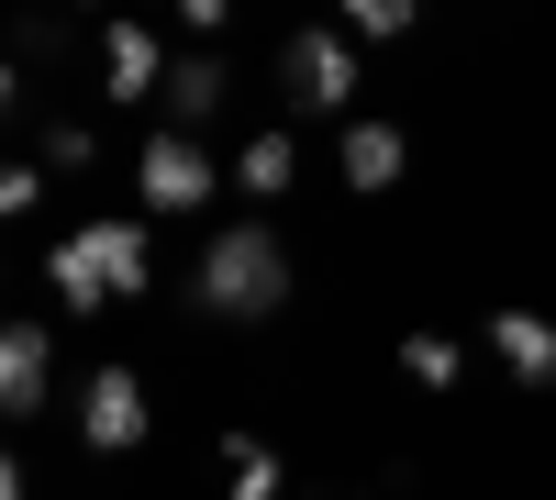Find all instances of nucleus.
Masks as SVG:
<instances>
[{
  "label": "nucleus",
  "mask_w": 556,
  "mask_h": 500,
  "mask_svg": "<svg viewBox=\"0 0 556 500\" xmlns=\"http://www.w3.org/2000/svg\"><path fill=\"white\" fill-rule=\"evenodd\" d=\"M45 201V167H0V211H34Z\"/></svg>",
  "instance_id": "nucleus-16"
},
{
  "label": "nucleus",
  "mask_w": 556,
  "mask_h": 500,
  "mask_svg": "<svg viewBox=\"0 0 556 500\" xmlns=\"http://www.w3.org/2000/svg\"><path fill=\"white\" fill-rule=\"evenodd\" d=\"M334 178H345L356 201L401 190V178H412V145H401V123H345V133H334Z\"/></svg>",
  "instance_id": "nucleus-7"
},
{
  "label": "nucleus",
  "mask_w": 556,
  "mask_h": 500,
  "mask_svg": "<svg viewBox=\"0 0 556 500\" xmlns=\"http://www.w3.org/2000/svg\"><path fill=\"white\" fill-rule=\"evenodd\" d=\"M134 178H146V211H201L235 167H212V156H201V133L156 123V133H146V156H134Z\"/></svg>",
  "instance_id": "nucleus-5"
},
{
  "label": "nucleus",
  "mask_w": 556,
  "mask_h": 500,
  "mask_svg": "<svg viewBox=\"0 0 556 500\" xmlns=\"http://www.w3.org/2000/svg\"><path fill=\"white\" fill-rule=\"evenodd\" d=\"M190 300L212 323H267V311L290 300V245H278L267 222H223V234L190 256Z\"/></svg>",
  "instance_id": "nucleus-2"
},
{
  "label": "nucleus",
  "mask_w": 556,
  "mask_h": 500,
  "mask_svg": "<svg viewBox=\"0 0 556 500\" xmlns=\"http://www.w3.org/2000/svg\"><path fill=\"white\" fill-rule=\"evenodd\" d=\"M45 400H56V334L45 323H0V412L34 423Z\"/></svg>",
  "instance_id": "nucleus-6"
},
{
  "label": "nucleus",
  "mask_w": 556,
  "mask_h": 500,
  "mask_svg": "<svg viewBox=\"0 0 556 500\" xmlns=\"http://www.w3.org/2000/svg\"><path fill=\"white\" fill-rule=\"evenodd\" d=\"M89 156H101V133H89V123H56V133H45V167H67V178H78Z\"/></svg>",
  "instance_id": "nucleus-15"
},
{
  "label": "nucleus",
  "mask_w": 556,
  "mask_h": 500,
  "mask_svg": "<svg viewBox=\"0 0 556 500\" xmlns=\"http://www.w3.org/2000/svg\"><path fill=\"white\" fill-rule=\"evenodd\" d=\"M356 44L334 34V23H312V34H290L278 44V89H290V112H312V123H334L345 101H356Z\"/></svg>",
  "instance_id": "nucleus-4"
},
{
  "label": "nucleus",
  "mask_w": 556,
  "mask_h": 500,
  "mask_svg": "<svg viewBox=\"0 0 556 500\" xmlns=\"http://www.w3.org/2000/svg\"><path fill=\"white\" fill-rule=\"evenodd\" d=\"M45 290H56L67 311H112V300H146V290H156V234H146V222H123V211L78 222L67 245H45Z\"/></svg>",
  "instance_id": "nucleus-1"
},
{
  "label": "nucleus",
  "mask_w": 556,
  "mask_h": 500,
  "mask_svg": "<svg viewBox=\"0 0 556 500\" xmlns=\"http://www.w3.org/2000/svg\"><path fill=\"white\" fill-rule=\"evenodd\" d=\"M156 101H167L178 133H201V123L223 112V56H201V44H190V56H167V89H156Z\"/></svg>",
  "instance_id": "nucleus-10"
},
{
  "label": "nucleus",
  "mask_w": 556,
  "mask_h": 500,
  "mask_svg": "<svg viewBox=\"0 0 556 500\" xmlns=\"http://www.w3.org/2000/svg\"><path fill=\"white\" fill-rule=\"evenodd\" d=\"M178 23H190V34H223V23H235V0H178Z\"/></svg>",
  "instance_id": "nucleus-17"
},
{
  "label": "nucleus",
  "mask_w": 556,
  "mask_h": 500,
  "mask_svg": "<svg viewBox=\"0 0 556 500\" xmlns=\"http://www.w3.org/2000/svg\"><path fill=\"white\" fill-rule=\"evenodd\" d=\"M223 489H235V500H278V489H290L278 445H256V434H223Z\"/></svg>",
  "instance_id": "nucleus-12"
},
{
  "label": "nucleus",
  "mask_w": 556,
  "mask_h": 500,
  "mask_svg": "<svg viewBox=\"0 0 556 500\" xmlns=\"http://www.w3.org/2000/svg\"><path fill=\"white\" fill-rule=\"evenodd\" d=\"M290 178H301V145H290V133H245V156H235V190H245V201H278Z\"/></svg>",
  "instance_id": "nucleus-11"
},
{
  "label": "nucleus",
  "mask_w": 556,
  "mask_h": 500,
  "mask_svg": "<svg viewBox=\"0 0 556 500\" xmlns=\"http://www.w3.org/2000/svg\"><path fill=\"white\" fill-rule=\"evenodd\" d=\"M101 67H112V78H101L112 101H156V89H167V56H156L146 23H112V34H101Z\"/></svg>",
  "instance_id": "nucleus-9"
},
{
  "label": "nucleus",
  "mask_w": 556,
  "mask_h": 500,
  "mask_svg": "<svg viewBox=\"0 0 556 500\" xmlns=\"http://www.w3.org/2000/svg\"><path fill=\"white\" fill-rule=\"evenodd\" d=\"M67 12H78V0H67Z\"/></svg>",
  "instance_id": "nucleus-18"
},
{
  "label": "nucleus",
  "mask_w": 556,
  "mask_h": 500,
  "mask_svg": "<svg viewBox=\"0 0 556 500\" xmlns=\"http://www.w3.org/2000/svg\"><path fill=\"white\" fill-rule=\"evenodd\" d=\"M456 368H468V345H456V334H434V323L401 334V379H412V389H456Z\"/></svg>",
  "instance_id": "nucleus-13"
},
{
  "label": "nucleus",
  "mask_w": 556,
  "mask_h": 500,
  "mask_svg": "<svg viewBox=\"0 0 556 500\" xmlns=\"http://www.w3.org/2000/svg\"><path fill=\"white\" fill-rule=\"evenodd\" d=\"M490 356L523 389H556V323H545V311H490Z\"/></svg>",
  "instance_id": "nucleus-8"
},
{
  "label": "nucleus",
  "mask_w": 556,
  "mask_h": 500,
  "mask_svg": "<svg viewBox=\"0 0 556 500\" xmlns=\"http://www.w3.org/2000/svg\"><path fill=\"white\" fill-rule=\"evenodd\" d=\"M146 434H156L146 368H123V356H112V368H89V379H78V445H89V457H134Z\"/></svg>",
  "instance_id": "nucleus-3"
},
{
  "label": "nucleus",
  "mask_w": 556,
  "mask_h": 500,
  "mask_svg": "<svg viewBox=\"0 0 556 500\" xmlns=\"http://www.w3.org/2000/svg\"><path fill=\"white\" fill-rule=\"evenodd\" d=\"M334 12H345V34H412L424 0H334Z\"/></svg>",
  "instance_id": "nucleus-14"
}]
</instances>
